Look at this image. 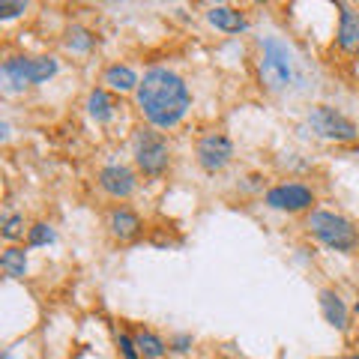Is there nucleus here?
<instances>
[{
	"label": "nucleus",
	"mask_w": 359,
	"mask_h": 359,
	"mask_svg": "<svg viewBox=\"0 0 359 359\" xmlns=\"http://www.w3.org/2000/svg\"><path fill=\"white\" fill-rule=\"evenodd\" d=\"M117 344H120V351H123V356H126V359H138L141 356L138 353V344H135V339H129L126 332L117 335Z\"/></svg>",
	"instance_id": "412c9836"
},
{
	"label": "nucleus",
	"mask_w": 359,
	"mask_h": 359,
	"mask_svg": "<svg viewBox=\"0 0 359 359\" xmlns=\"http://www.w3.org/2000/svg\"><path fill=\"white\" fill-rule=\"evenodd\" d=\"M347 359H359V353H353V356H347Z\"/></svg>",
	"instance_id": "b1692460"
},
{
	"label": "nucleus",
	"mask_w": 359,
	"mask_h": 359,
	"mask_svg": "<svg viewBox=\"0 0 359 359\" xmlns=\"http://www.w3.org/2000/svg\"><path fill=\"white\" fill-rule=\"evenodd\" d=\"M57 72L54 57H13L4 63V81L6 90H25L30 84H42Z\"/></svg>",
	"instance_id": "20e7f679"
},
{
	"label": "nucleus",
	"mask_w": 359,
	"mask_h": 359,
	"mask_svg": "<svg viewBox=\"0 0 359 359\" xmlns=\"http://www.w3.org/2000/svg\"><path fill=\"white\" fill-rule=\"evenodd\" d=\"M102 84H108L114 93H132V90H138L141 81H138V75H135L129 66L114 63V66H108V69H105Z\"/></svg>",
	"instance_id": "4468645a"
},
{
	"label": "nucleus",
	"mask_w": 359,
	"mask_h": 359,
	"mask_svg": "<svg viewBox=\"0 0 359 359\" xmlns=\"http://www.w3.org/2000/svg\"><path fill=\"white\" fill-rule=\"evenodd\" d=\"M135 344H138V353L144 359H162V353L168 351V344L156 332H138L135 335Z\"/></svg>",
	"instance_id": "f3484780"
},
{
	"label": "nucleus",
	"mask_w": 359,
	"mask_h": 359,
	"mask_svg": "<svg viewBox=\"0 0 359 359\" xmlns=\"http://www.w3.org/2000/svg\"><path fill=\"white\" fill-rule=\"evenodd\" d=\"M0 266H4V273L9 278H25V273H27V252L18 249V245H9V249L4 252V257H0Z\"/></svg>",
	"instance_id": "dca6fc26"
},
{
	"label": "nucleus",
	"mask_w": 359,
	"mask_h": 359,
	"mask_svg": "<svg viewBox=\"0 0 359 359\" xmlns=\"http://www.w3.org/2000/svg\"><path fill=\"white\" fill-rule=\"evenodd\" d=\"M356 314H359V299H356Z\"/></svg>",
	"instance_id": "393cba45"
},
{
	"label": "nucleus",
	"mask_w": 359,
	"mask_h": 359,
	"mask_svg": "<svg viewBox=\"0 0 359 359\" xmlns=\"http://www.w3.org/2000/svg\"><path fill=\"white\" fill-rule=\"evenodd\" d=\"M27 243H30V245H48V243H54V231H51V224L36 222L33 228H27Z\"/></svg>",
	"instance_id": "6ab92c4d"
},
{
	"label": "nucleus",
	"mask_w": 359,
	"mask_h": 359,
	"mask_svg": "<svg viewBox=\"0 0 359 359\" xmlns=\"http://www.w3.org/2000/svg\"><path fill=\"white\" fill-rule=\"evenodd\" d=\"M25 9H27L25 0H18V4H6L4 0V4H0V18H15V15L25 13Z\"/></svg>",
	"instance_id": "4be33fe9"
},
{
	"label": "nucleus",
	"mask_w": 359,
	"mask_h": 359,
	"mask_svg": "<svg viewBox=\"0 0 359 359\" xmlns=\"http://www.w3.org/2000/svg\"><path fill=\"white\" fill-rule=\"evenodd\" d=\"M309 123H311V129L323 135V138H330V141H356V123L353 120H347L344 114H339L335 108L330 105H314L309 111Z\"/></svg>",
	"instance_id": "423d86ee"
},
{
	"label": "nucleus",
	"mask_w": 359,
	"mask_h": 359,
	"mask_svg": "<svg viewBox=\"0 0 359 359\" xmlns=\"http://www.w3.org/2000/svg\"><path fill=\"white\" fill-rule=\"evenodd\" d=\"M264 201H266V207H273V210L299 212V210H309L314 204V192L302 183H282V186L269 189L264 195Z\"/></svg>",
	"instance_id": "6e6552de"
},
{
	"label": "nucleus",
	"mask_w": 359,
	"mask_h": 359,
	"mask_svg": "<svg viewBox=\"0 0 359 359\" xmlns=\"http://www.w3.org/2000/svg\"><path fill=\"white\" fill-rule=\"evenodd\" d=\"M108 228H111V233H114L117 240H132V237H138L141 233V216L138 212H132V210H126V207H120V210L111 212Z\"/></svg>",
	"instance_id": "f8f14e48"
},
{
	"label": "nucleus",
	"mask_w": 359,
	"mask_h": 359,
	"mask_svg": "<svg viewBox=\"0 0 359 359\" xmlns=\"http://www.w3.org/2000/svg\"><path fill=\"white\" fill-rule=\"evenodd\" d=\"M339 9H341V18H339V36H335V42H339L341 51L359 54V13H353L344 4H339Z\"/></svg>",
	"instance_id": "9d476101"
},
{
	"label": "nucleus",
	"mask_w": 359,
	"mask_h": 359,
	"mask_svg": "<svg viewBox=\"0 0 359 359\" xmlns=\"http://www.w3.org/2000/svg\"><path fill=\"white\" fill-rule=\"evenodd\" d=\"M4 237L6 240L25 237V216H6L4 219Z\"/></svg>",
	"instance_id": "aec40b11"
},
{
	"label": "nucleus",
	"mask_w": 359,
	"mask_h": 359,
	"mask_svg": "<svg viewBox=\"0 0 359 359\" xmlns=\"http://www.w3.org/2000/svg\"><path fill=\"white\" fill-rule=\"evenodd\" d=\"M87 111H90V117H93L96 123H108L111 117H114V102H111V96H108L105 87L90 90V96H87Z\"/></svg>",
	"instance_id": "2eb2a0df"
},
{
	"label": "nucleus",
	"mask_w": 359,
	"mask_h": 359,
	"mask_svg": "<svg viewBox=\"0 0 359 359\" xmlns=\"http://www.w3.org/2000/svg\"><path fill=\"white\" fill-rule=\"evenodd\" d=\"M257 72H261V81L266 84V90H285L290 81H294V75H297L294 51H290L282 39L266 36Z\"/></svg>",
	"instance_id": "7ed1b4c3"
},
{
	"label": "nucleus",
	"mask_w": 359,
	"mask_h": 359,
	"mask_svg": "<svg viewBox=\"0 0 359 359\" xmlns=\"http://www.w3.org/2000/svg\"><path fill=\"white\" fill-rule=\"evenodd\" d=\"M66 48L69 51H90L93 48V36H90V30L84 27H69V33H66Z\"/></svg>",
	"instance_id": "a211bd4d"
},
{
	"label": "nucleus",
	"mask_w": 359,
	"mask_h": 359,
	"mask_svg": "<svg viewBox=\"0 0 359 359\" xmlns=\"http://www.w3.org/2000/svg\"><path fill=\"white\" fill-rule=\"evenodd\" d=\"M189 344H192V335H177V339H174V351L183 353V351H189Z\"/></svg>",
	"instance_id": "5701e85b"
},
{
	"label": "nucleus",
	"mask_w": 359,
	"mask_h": 359,
	"mask_svg": "<svg viewBox=\"0 0 359 359\" xmlns=\"http://www.w3.org/2000/svg\"><path fill=\"white\" fill-rule=\"evenodd\" d=\"M306 228L318 237L323 245H330L335 252H353L359 245V231L351 219L339 216V212H330V210H314Z\"/></svg>",
	"instance_id": "f03ea898"
},
{
	"label": "nucleus",
	"mask_w": 359,
	"mask_h": 359,
	"mask_svg": "<svg viewBox=\"0 0 359 359\" xmlns=\"http://www.w3.org/2000/svg\"><path fill=\"white\" fill-rule=\"evenodd\" d=\"M207 21L216 30H224V33H243V30H249V21H245V15L237 13V9H231V6H212L210 13H207Z\"/></svg>",
	"instance_id": "9b49d317"
},
{
	"label": "nucleus",
	"mask_w": 359,
	"mask_h": 359,
	"mask_svg": "<svg viewBox=\"0 0 359 359\" xmlns=\"http://www.w3.org/2000/svg\"><path fill=\"white\" fill-rule=\"evenodd\" d=\"M138 108L156 129H171L192 108V93L186 81L171 69H150L138 84Z\"/></svg>",
	"instance_id": "f257e3e1"
},
{
	"label": "nucleus",
	"mask_w": 359,
	"mask_h": 359,
	"mask_svg": "<svg viewBox=\"0 0 359 359\" xmlns=\"http://www.w3.org/2000/svg\"><path fill=\"white\" fill-rule=\"evenodd\" d=\"M135 162L147 177H159L168 171V162H171V150H168V141L159 132L153 129H141L135 135Z\"/></svg>",
	"instance_id": "39448f33"
},
{
	"label": "nucleus",
	"mask_w": 359,
	"mask_h": 359,
	"mask_svg": "<svg viewBox=\"0 0 359 359\" xmlns=\"http://www.w3.org/2000/svg\"><path fill=\"white\" fill-rule=\"evenodd\" d=\"M320 311H323V318H327V323H332L335 330H347V309L335 290H330V287L320 290Z\"/></svg>",
	"instance_id": "ddd939ff"
},
{
	"label": "nucleus",
	"mask_w": 359,
	"mask_h": 359,
	"mask_svg": "<svg viewBox=\"0 0 359 359\" xmlns=\"http://www.w3.org/2000/svg\"><path fill=\"white\" fill-rule=\"evenodd\" d=\"M99 186H102L111 198H129L135 192V174L126 165H108L99 171Z\"/></svg>",
	"instance_id": "1a4fd4ad"
},
{
	"label": "nucleus",
	"mask_w": 359,
	"mask_h": 359,
	"mask_svg": "<svg viewBox=\"0 0 359 359\" xmlns=\"http://www.w3.org/2000/svg\"><path fill=\"white\" fill-rule=\"evenodd\" d=\"M195 156H198V165L204 168V171L216 174V171H222V168L233 159V144H231L228 135L210 132V135H204V138L198 141Z\"/></svg>",
	"instance_id": "0eeeda50"
}]
</instances>
